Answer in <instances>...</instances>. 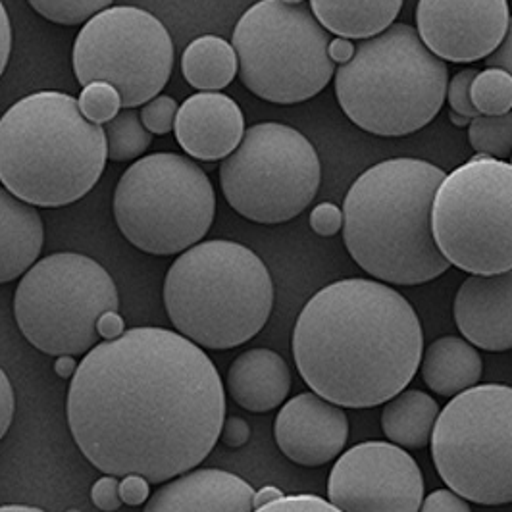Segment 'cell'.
Segmentation results:
<instances>
[{"instance_id": "obj_33", "label": "cell", "mask_w": 512, "mask_h": 512, "mask_svg": "<svg viewBox=\"0 0 512 512\" xmlns=\"http://www.w3.org/2000/svg\"><path fill=\"white\" fill-rule=\"evenodd\" d=\"M253 512H341L330 501L318 495H283L282 499L272 501Z\"/></svg>"}, {"instance_id": "obj_1", "label": "cell", "mask_w": 512, "mask_h": 512, "mask_svg": "<svg viewBox=\"0 0 512 512\" xmlns=\"http://www.w3.org/2000/svg\"><path fill=\"white\" fill-rule=\"evenodd\" d=\"M68 424L103 474L162 484L210 455L226 420V389L205 351L166 328H133L77 364Z\"/></svg>"}, {"instance_id": "obj_37", "label": "cell", "mask_w": 512, "mask_h": 512, "mask_svg": "<svg viewBox=\"0 0 512 512\" xmlns=\"http://www.w3.org/2000/svg\"><path fill=\"white\" fill-rule=\"evenodd\" d=\"M120 497L122 503L129 507H139L149 501L151 497V482L143 476L128 474L120 480Z\"/></svg>"}, {"instance_id": "obj_48", "label": "cell", "mask_w": 512, "mask_h": 512, "mask_svg": "<svg viewBox=\"0 0 512 512\" xmlns=\"http://www.w3.org/2000/svg\"><path fill=\"white\" fill-rule=\"evenodd\" d=\"M283 2H287V4H301V2H305V0H283Z\"/></svg>"}, {"instance_id": "obj_31", "label": "cell", "mask_w": 512, "mask_h": 512, "mask_svg": "<svg viewBox=\"0 0 512 512\" xmlns=\"http://www.w3.org/2000/svg\"><path fill=\"white\" fill-rule=\"evenodd\" d=\"M180 104L176 103L168 95H158L153 101L143 104L139 116L143 126L149 129L153 135H168L176 126Z\"/></svg>"}, {"instance_id": "obj_6", "label": "cell", "mask_w": 512, "mask_h": 512, "mask_svg": "<svg viewBox=\"0 0 512 512\" xmlns=\"http://www.w3.org/2000/svg\"><path fill=\"white\" fill-rule=\"evenodd\" d=\"M449 70L409 24L362 39L355 56L335 70L341 110L360 129L403 137L426 128L447 99Z\"/></svg>"}, {"instance_id": "obj_9", "label": "cell", "mask_w": 512, "mask_h": 512, "mask_svg": "<svg viewBox=\"0 0 512 512\" xmlns=\"http://www.w3.org/2000/svg\"><path fill=\"white\" fill-rule=\"evenodd\" d=\"M118 308L112 276L97 260L79 253L37 260L14 295L20 332L37 351L51 357L87 355L101 339L99 318Z\"/></svg>"}, {"instance_id": "obj_44", "label": "cell", "mask_w": 512, "mask_h": 512, "mask_svg": "<svg viewBox=\"0 0 512 512\" xmlns=\"http://www.w3.org/2000/svg\"><path fill=\"white\" fill-rule=\"evenodd\" d=\"M54 370H56V374H58L60 378H64V380H72L77 370L76 359H74V357H70V355H62V357H56V362H54Z\"/></svg>"}, {"instance_id": "obj_16", "label": "cell", "mask_w": 512, "mask_h": 512, "mask_svg": "<svg viewBox=\"0 0 512 512\" xmlns=\"http://www.w3.org/2000/svg\"><path fill=\"white\" fill-rule=\"evenodd\" d=\"M274 437L289 461L308 468L324 466L345 451L349 418L314 391L301 393L278 412Z\"/></svg>"}, {"instance_id": "obj_17", "label": "cell", "mask_w": 512, "mask_h": 512, "mask_svg": "<svg viewBox=\"0 0 512 512\" xmlns=\"http://www.w3.org/2000/svg\"><path fill=\"white\" fill-rule=\"evenodd\" d=\"M453 312L459 332L474 347L489 353L512 349V270L466 278Z\"/></svg>"}, {"instance_id": "obj_45", "label": "cell", "mask_w": 512, "mask_h": 512, "mask_svg": "<svg viewBox=\"0 0 512 512\" xmlns=\"http://www.w3.org/2000/svg\"><path fill=\"white\" fill-rule=\"evenodd\" d=\"M282 497V489H278V487L274 486L262 487L260 491H255V509L264 507V505H268V503H272V501H278V499H282Z\"/></svg>"}, {"instance_id": "obj_41", "label": "cell", "mask_w": 512, "mask_h": 512, "mask_svg": "<svg viewBox=\"0 0 512 512\" xmlns=\"http://www.w3.org/2000/svg\"><path fill=\"white\" fill-rule=\"evenodd\" d=\"M12 24L8 18V12L0 0V77L4 74L8 60H10V52H12Z\"/></svg>"}, {"instance_id": "obj_23", "label": "cell", "mask_w": 512, "mask_h": 512, "mask_svg": "<svg viewBox=\"0 0 512 512\" xmlns=\"http://www.w3.org/2000/svg\"><path fill=\"white\" fill-rule=\"evenodd\" d=\"M403 0H310L322 27L345 39H370L393 26Z\"/></svg>"}, {"instance_id": "obj_2", "label": "cell", "mask_w": 512, "mask_h": 512, "mask_svg": "<svg viewBox=\"0 0 512 512\" xmlns=\"http://www.w3.org/2000/svg\"><path fill=\"white\" fill-rule=\"evenodd\" d=\"M305 384L337 407L385 405L412 382L424 353L422 324L387 283L349 278L308 299L293 330Z\"/></svg>"}, {"instance_id": "obj_42", "label": "cell", "mask_w": 512, "mask_h": 512, "mask_svg": "<svg viewBox=\"0 0 512 512\" xmlns=\"http://www.w3.org/2000/svg\"><path fill=\"white\" fill-rule=\"evenodd\" d=\"M97 332L104 341L118 339L120 335H124V332H126V322L120 316V312H106L97 322Z\"/></svg>"}, {"instance_id": "obj_50", "label": "cell", "mask_w": 512, "mask_h": 512, "mask_svg": "<svg viewBox=\"0 0 512 512\" xmlns=\"http://www.w3.org/2000/svg\"><path fill=\"white\" fill-rule=\"evenodd\" d=\"M511 158H512V156H511ZM511 164H512V162H511Z\"/></svg>"}, {"instance_id": "obj_14", "label": "cell", "mask_w": 512, "mask_h": 512, "mask_svg": "<svg viewBox=\"0 0 512 512\" xmlns=\"http://www.w3.org/2000/svg\"><path fill=\"white\" fill-rule=\"evenodd\" d=\"M328 497L341 512H418L424 476L403 447L364 441L337 457Z\"/></svg>"}, {"instance_id": "obj_49", "label": "cell", "mask_w": 512, "mask_h": 512, "mask_svg": "<svg viewBox=\"0 0 512 512\" xmlns=\"http://www.w3.org/2000/svg\"><path fill=\"white\" fill-rule=\"evenodd\" d=\"M68 512H81V511H77V509H70V511Z\"/></svg>"}, {"instance_id": "obj_28", "label": "cell", "mask_w": 512, "mask_h": 512, "mask_svg": "<svg viewBox=\"0 0 512 512\" xmlns=\"http://www.w3.org/2000/svg\"><path fill=\"white\" fill-rule=\"evenodd\" d=\"M476 110L484 116H501L512 112V76L501 68L478 72L470 87Z\"/></svg>"}, {"instance_id": "obj_30", "label": "cell", "mask_w": 512, "mask_h": 512, "mask_svg": "<svg viewBox=\"0 0 512 512\" xmlns=\"http://www.w3.org/2000/svg\"><path fill=\"white\" fill-rule=\"evenodd\" d=\"M79 108L83 116L99 126L110 122L122 110V97L110 83L95 81L83 87L79 95Z\"/></svg>"}, {"instance_id": "obj_26", "label": "cell", "mask_w": 512, "mask_h": 512, "mask_svg": "<svg viewBox=\"0 0 512 512\" xmlns=\"http://www.w3.org/2000/svg\"><path fill=\"white\" fill-rule=\"evenodd\" d=\"M108 160L128 162L149 151L153 133L143 126L141 116L133 108H124L116 118L104 124Z\"/></svg>"}, {"instance_id": "obj_29", "label": "cell", "mask_w": 512, "mask_h": 512, "mask_svg": "<svg viewBox=\"0 0 512 512\" xmlns=\"http://www.w3.org/2000/svg\"><path fill=\"white\" fill-rule=\"evenodd\" d=\"M31 8L60 26H79L89 22L93 16L110 8L114 0H27Z\"/></svg>"}, {"instance_id": "obj_35", "label": "cell", "mask_w": 512, "mask_h": 512, "mask_svg": "<svg viewBox=\"0 0 512 512\" xmlns=\"http://www.w3.org/2000/svg\"><path fill=\"white\" fill-rule=\"evenodd\" d=\"M91 501L93 505L103 512L118 511L122 507V497H120V478L104 474L101 480L95 482L91 489Z\"/></svg>"}, {"instance_id": "obj_27", "label": "cell", "mask_w": 512, "mask_h": 512, "mask_svg": "<svg viewBox=\"0 0 512 512\" xmlns=\"http://www.w3.org/2000/svg\"><path fill=\"white\" fill-rule=\"evenodd\" d=\"M468 141L476 153L495 160L512 156V112L501 116H476L468 126Z\"/></svg>"}, {"instance_id": "obj_24", "label": "cell", "mask_w": 512, "mask_h": 512, "mask_svg": "<svg viewBox=\"0 0 512 512\" xmlns=\"http://www.w3.org/2000/svg\"><path fill=\"white\" fill-rule=\"evenodd\" d=\"M439 405L420 389H403L385 403L382 430L385 437L403 449H424L436 428Z\"/></svg>"}, {"instance_id": "obj_40", "label": "cell", "mask_w": 512, "mask_h": 512, "mask_svg": "<svg viewBox=\"0 0 512 512\" xmlns=\"http://www.w3.org/2000/svg\"><path fill=\"white\" fill-rule=\"evenodd\" d=\"M487 68H501L512 76V18L501 45L486 58Z\"/></svg>"}, {"instance_id": "obj_20", "label": "cell", "mask_w": 512, "mask_h": 512, "mask_svg": "<svg viewBox=\"0 0 512 512\" xmlns=\"http://www.w3.org/2000/svg\"><path fill=\"white\" fill-rule=\"evenodd\" d=\"M226 389L241 409L262 414L285 403L291 389V370L272 349H249L231 362Z\"/></svg>"}, {"instance_id": "obj_18", "label": "cell", "mask_w": 512, "mask_h": 512, "mask_svg": "<svg viewBox=\"0 0 512 512\" xmlns=\"http://www.w3.org/2000/svg\"><path fill=\"white\" fill-rule=\"evenodd\" d=\"M174 131L183 153L203 162L224 160L245 135V116L228 95L203 91L181 104Z\"/></svg>"}, {"instance_id": "obj_8", "label": "cell", "mask_w": 512, "mask_h": 512, "mask_svg": "<svg viewBox=\"0 0 512 512\" xmlns=\"http://www.w3.org/2000/svg\"><path fill=\"white\" fill-rule=\"evenodd\" d=\"M231 45L243 85L268 103H305L335 76L328 31L305 2H256L239 18Z\"/></svg>"}, {"instance_id": "obj_32", "label": "cell", "mask_w": 512, "mask_h": 512, "mask_svg": "<svg viewBox=\"0 0 512 512\" xmlns=\"http://www.w3.org/2000/svg\"><path fill=\"white\" fill-rule=\"evenodd\" d=\"M476 76H478V70L468 68V70L459 72L447 85V101H449L451 110L470 118V120L480 116V112L476 110V106L472 103V97H470V87H472V81Z\"/></svg>"}, {"instance_id": "obj_22", "label": "cell", "mask_w": 512, "mask_h": 512, "mask_svg": "<svg viewBox=\"0 0 512 512\" xmlns=\"http://www.w3.org/2000/svg\"><path fill=\"white\" fill-rule=\"evenodd\" d=\"M420 374L434 393L453 399L482 380L484 360L466 339L445 335L436 339L422 355Z\"/></svg>"}, {"instance_id": "obj_4", "label": "cell", "mask_w": 512, "mask_h": 512, "mask_svg": "<svg viewBox=\"0 0 512 512\" xmlns=\"http://www.w3.org/2000/svg\"><path fill=\"white\" fill-rule=\"evenodd\" d=\"M106 158L103 126L68 93H31L0 118V183L27 205L77 203L101 180Z\"/></svg>"}, {"instance_id": "obj_21", "label": "cell", "mask_w": 512, "mask_h": 512, "mask_svg": "<svg viewBox=\"0 0 512 512\" xmlns=\"http://www.w3.org/2000/svg\"><path fill=\"white\" fill-rule=\"evenodd\" d=\"M45 243L39 210L0 187V285L24 276Z\"/></svg>"}, {"instance_id": "obj_46", "label": "cell", "mask_w": 512, "mask_h": 512, "mask_svg": "<svg viewBox=\"0 0 512 512\" xmlns=\"http://www.w3.org/2000/svg\"><path fill=\"white\" fill-rule=\"evenodd\" d=\"M0 512H47L37 507H26V505H4L0 507Z\"/></svg>"}, {"instance_id": "obj_19", "label": "cell", "mask_w": 512, "mask_h": 512, "mask_svg": "<svg viewBox=\"0 0 512 512\" xmlns=\"http://www.w3.org/2000/svg\"><path fill=\"white\" fill-rule=\"evenodd\" d=\"M255 489L226 470H189L154 491L143 512H253Z\"/></svg>"}, {"instance_id": "obj_25", "label": "cell", "mask_w": 512, "mask_h": 512, "mask_svg": "<svg viewBox=\"0 0 512 512\" xmlns=\"http://www.w3.org/2000/svg\"><path fill=\"white\" fill-rule=\"evenodd\" d=\"M185 81L199 91H220L228 87L239 72L233 45L216 35H203L187 45L181 56Z\"/></svg>"}, {"instance_id": "obj_36", "label": "cell", "mask_w": 512, "mask_h": 512, "mask_svg": "<svg viewBox=\"0 0 512 512\" xmlns=\"http://www.w3.org/2000/svg\"><path fill=\"white\" fill-rule=\"evenodd\" d=\"M418 512H472L468 501L453 489H436L424 497Z\"/></svg>"}, {"instance_id": "obj_47", "label": "cell", "mask_w": 512, "mask_h": 512, "mask_svg": "<svg viewBox=\"0 0 512 512\" xmlns=\"http://www.w3.org/2000/svg\"><path fill=\"white\" fill-rule=\"evenodd\" d=\"M449 118H451V122H453L457 128H466V126H470V118H466V116H462V114H457V112H453V110H451Z\"/></svg>"}, {"instance_id": "obj_38", "label": "cell", "mask_w": 512, "mask_h": 512, "mask_svg": "<svg viewBox=\"0 0 512 512\" xmlns=\"http://www.w3.org/2000/svg\"><path fill=\"white\" fill-rule=\"evenodd\" d=\"M14 412H16L14 387L10 384L8 376L4 374V370L0 368V439L6 436V432L10 430Z\"/></svg>"}, {"instance_id": "obj_12", "label": "cell", "mask_w": 512, "mask_h": 512, "mask_svg": "<svg viewBox=\"0 0 512 512\" xmlns=\"http://www.w3.org/2000/svg\"><path fill=\"white\" fill-rule=\"evenodd\" d=\"M322 181L314 145L291 126L260 122L220 166L228 205L256 224H283L307 210Z\"/></svg>"}, {"instance_id": "obj_34", "label": "cell", "mask_w": 512, "mask_h": 512, "mask_svg": "<svg viewBox=\"0 0 512 512\" xmlns=\"http://www.w3.org/2000/svg\"><path fill=\"white\" fill-rule=\"evenodd\" d=\"M310 228L322 237H332L343 230V210L333 203H320L310 212Z\"/></svg>"}, {"instance_id": "obj_7", "label": "cell", "mask_w": 512, "mask_h": 512, "mask_svg": "<svg viewBox=\"0 0 512 512\" xmlns=\"http://www.w3.org/2000/svg\"><path fill=\"white\" fill-rule=\"evenodd\" d=\"M112 206L118 228L133 247L147 255H181L210 230L216 195L205 170L191 158L153 153L124 172Z\"/></svg>"}, {"instance_id": "obj_5", "label": "cell", "mask_w": 512, "mask_h": 512, "mask_svg": "<svg viewBox=\"0 0 512 512\" xmlns=\"http://www.w3.org/2000/svg\"><path fill=\"white\" fill-rule=\"evenodd\" d=\"M174 328L199 347L235 349L260 332L274 307V282L249 247L212 239L183 251L164 280Z\"/></svg>"}, {"instance_id": "obj_13", "label": "cell", "mask_w": 512, "mask_h": 512, "mask_svg": "<svg viewBox=\"0 0 512 512\" xmlns=\"http://www.w3.org/2000/svg\"><path fill=\"white\" fill-rule=\"evenodd\" d=\"M81 87L104 81L116 87L124 108L153 101L174 68V43L164 24L135 6H110L77 33L72 52Z\"/></svg>"}, {"instance_id": "obj_15", "label": "cell", "mask_w": 512, "mask_h": 512, "mask_svg": "<svg viewBox=\"0 0 512 512\" xmlns=\"http://www.w3.org/2000/svg\"><path fill=\"white\" fill-rule=\"evenodd\" d=\"M511 22L507 0H418L416 31L424 45L455 64L495 51Z\"/></svg>"}, {"instance_id": "obj_43", "label": "cell", "mask_w": 512, "mask_h": 512, "mask_svg": "<svg viewBox=\"0 0 512 512\" xmlns=\"http://www.w3.org/2000/svg\"><path fill=\"white\" fill-rule=\"evenodd\" d=\"M355 51H357V45L345 37H335L333 41H330V47H328V54H330L333 64H339V66L349 62L355 56Z\"/></svg>"}, {"instance_id": "obj_10", "label": "cell", "mask_w": 512, "mask_h": 512, "mask_svg": "<svg viewBox=\"0 0 512 512\" xmlns=\"http://www.w3.org/2000/svg\"><path fill=\"white\" fill-rule=\"evenodd\" d=\"M430 445L441 480L466 501L512 503L511 385H476L453 397Z\"/></svg>"}, {"instance_id": "obj_39", "label": "cell", "mask_w": 512, "mask_h": 512, "mask_svg": "<svg viewBox=\"0 0 512 512\" xmlns=\"http://www.w3.org/2000/svg\"><path fill=\"white\" fill-rule=\"evenodd\" d=\"M249 439H251V426L245 418L230 416V418L224 420V426H222V432H220V441L226 447H231V449L243 447Z\"/></svg>"}, {"instance_id": "obj_3", "label": "cell", "mask_w": 512, "mask_h": 512, "mask_svg": "<svg viewBox=\"0 0 512 512\" xmlns=\"http://www.w3.org/2000/svg\"><path fill=\"white\" fill-rule=\"evenodd\" d=\"M445 176L426 160L391 158L353 181L343 203V241L366 274L420 285L449 270L432 230V206Z\"/></svg>"}, {"instance_id": "obj_11", "label": "cell", "mask_w": 512, "mask_h": 512, "mask_svg": "<svg viewBox=\"0 0 512 512\" xmlns=\"http://www.w3.org/2000/svg\"><path fill=\"white\" fill-rule=\"evenodd\" d=\"M441 255L462 272L512 270V164L470 160L445 176L432 206Z\"/></svg>"}]
</instances>
